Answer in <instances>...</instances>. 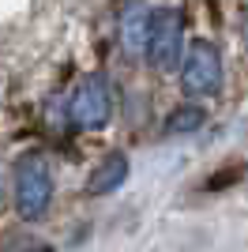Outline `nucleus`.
I'll use <instances>...</instances> for the list:
<instances>
[{"label":"nucleus","instance_id":"obj_1","mask_svg":"<svg viewBox=\"0 0 248 252\" xmlns=\"http://www.w3.org/2000/svg\"><path fill=\"white\" fill-rule=\"evenodd\" d=\"M53 203V173L41 155H23L15 162V211L19 219L38 222Z\"/></svg>","mask_w":248,"mask_h":252},{"label":"nucleus","instance_id":"obj_2","mask_svg":"<svg viewBox=\"0 0 248 252\" xmlns=\"http://www.w3.org/2000/svg\"><path fill=\"white\" fill-rule=\"evenodd\" d=\"M143 45L151 53V64L169 72L181 64V53H185V19L177 8H162V11H151L147 15V34H143Z\"/></svg>","mask_w":248,"mask_h":252},{"label":"nucleus","instance_id":"obj_3","mask_svg":"<svg viewBox=\"0 0 248 252\" xmlns=\"http://www.w3.org/2000/svg\"><path fill=\"white\" fill-rule=\"evenodd\" d=\"M181 87L192 98L218 94V87H222V57H218V49L211 42L196 38L181 53Z\"/></svg>","mask_w":248,"mask_h":252},{"label":"nucleus","instance_id":"obj_4","mask_svg":"<svg viewBox=\"0 0 248 252\" xmlns=\"http://www.w3.org/2000/svg\"><path fill=\"white\" fill-rule=\"evenodd\" d=\"M113 113V91L105 83V75H91V79H83L79 91L72 98V121L79 128H102Z\"/></svg>","mask_w":248,"mask_h":252},{"label":"nucleus","instance_id":"obj_5","mask_svg":"<svg viewBox=\"0 0 248 252\" xmlns=\"http://www.w3.org/2000/svg\"><path fill=\"white\" fill-rule=\"evenodd\" d=\"M124 177H128V158H124L121 151H113V155L102 158V166L94 169V177H91L87 189H91L94 196H98V192H113V189L124 185Z\"/></svg>","mask_w":248,"mask_h":252},{"label":"nucleus","instance_id":"obj_6","mask_svg":"<svg viewBox=\"0 0 248 252\" xmlns=\"http://www.w3.org/2000/svg\"><path fill=\"white\" fill-rule=\"evenodd\" d=\"M199 125H203V109H199V105H181V109L169 113L165 132H169V136H185V132H196Z\"/></svg>","mask_w":248,"mask_h":252},{"label":"nucleus","instance_id":"obj_7","mask_svg":"<svg viewBox=\"0 0 248 252\" xmlns=\"http://www.w3.org/2000/svg\"><path fill=\"white\" fill-rule=\"evenodd\" d=\"M143 34H147V15H135V19L124 23V42H128V45H139V42H143Z\"/></svg>","mask_w":248,"mask_h":252}]
</instances>
